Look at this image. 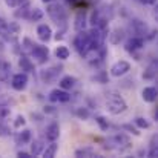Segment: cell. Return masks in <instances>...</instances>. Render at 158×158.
I'll return each instance as SVG.
<instances>
[{
  "instance_id": "8d00e7d4",
  "label": "cell",
  "mask_w": 158,
  "mask_h": 158,
  "mask_svg": "<svg viewBox=\"0 0 158 158\" xmlns=\"http://www.w3.org/2000/svg\"><path fill=\"white\" fill-rule=\"evenodd\" d=\"M11 102V98L8 95H0V106H8Z\"/></svg>"
},
{
  "instance_id": "f35d334b",
  "label": "cell",
  "mask_w": 158,
  "mask_h": 158,
  "mask_svg": "<svg viewBox=\"0 0 158 158\" xmlns=\"http://www.w3.org/2000/svg\"><path fill=\"white\" fill-rule=\"evenodd\" d=\"M17 157L19 158H32V155H31V154H28V152H22V151H20V152L17 154Z\"/></svg>"
},
{
  "instance_id": "e575fe53",
  "label": "cell",
  "mask_w": 158,
  "mask_h": 158,
  "mask_svg": "<svg viewBox=\"0 0 158 158\" xmlns=\"http://www.w3.org/2000/svg\"><path fill=\"white\" fill-rule=\"evenodd\" d=\"M121 127H123V129H126V131H129V132H131V134H134V135H140L138 127H134L132 124H123Z\"/></svg>"
},
{
  "instance_id": "4fadbf2b",
  "label": "cell",
  "mask_w": 158,
  "mask_h": 158,
  "mask_svg": "<svg viewBox=\"0 0 158 158\" xmlns=\"http://www.w3.org/2000/svg\"><path fill=\"white\" fill-rule=\"evenodd\" d=\"M19 66H20V69L25 71V72H34V71H35L34 63L31 61V58H28L26 54H22V55H20V58H19Z\"/></svg>"
},
{
  "instance_id": "ffe728a7",
  "label": "cell",
  "mask_w": 158,
  "mask_h": 158,
  "mask_svg": "<svg viewBox=\"0 0 158 158\" xmlns=\"http://www.w3.org/2000/svg\"><path fill=\"white\" fill-rule=\"evenodd\" d=\"M124 39V31L123 29H115L112 34H109V42L112 45H118Z\"/></svg>"
},
{
  "instance_id": "277c9868",
  "label": "cell",
  "mask_w": 158,
  "mask_h": 158,
  "mask_svg": "<svg viewBox=\"0 0 158 158\" xmlns=\"http://www.w3.org/2000/svg\"><path fill=\"white\" fill-rule=\"evenodd\" d=\"M29 54L32 55V58H34L39 64L46 63V61H48V58H49V49H48V46L37 45V43H32V48H31Z\"/></svg>"
},
{
  "instance_id": "3957f363",
  "label": "cell",
  "mask_w": 158,
  "mask_h": 158,
  "mask_svg": "<svg viewBox=\"0 0 158 158\" xmlns=\"http://www.w3.org/2000/svg\"><path fill=\"white\" fill-rule=\"evenodd\" d=\"M74 46L78 51V54L81 57H86L88 54L91 52V40H89V34L88 31H78V34L74 39Z\"/></svg>"
},
{
  "instance_id": "d4e9b609",
  "label": "cell",
  "mask_w": 158,
  "mask_h": 158,
  "mask_svg": "<svg viewBox=\"0 0 158 158\" xmlns=\"http://www.w3.org/2000/svg\"><path fill=\"white\" fill-rule=\"evenodd\" d=\"M29 11H31V8H29V3H25V5H20V8H19V11H15V17H22V19H28V15H29Z\"/></svg>"
},
{
  "instance_id": "7a4b0ae2",
  "label": "cell",
  "mask_w": 158,
  "mask_h": 158,
  "mask_svg": "<svg viewBox=\"0 0 158 158\" xmlns=\"http://www.w3.org/2000/svg\"><path fill=\"white\" fill-rule=\"evenodd\" d=\"M46 12L51 17V20H52L54 23H57L58 26H64L66 25V22H68V12H66V9H64L63 5L51 2V3H48Z\"/></svg>"
},
{
  "instance_id": "7bdbcfd3",
  "label": "cell",
  "mask_w": 158,
  "mask_h": 158,
  "mask_svg": "<svg viewBox=\"0 0 158 158\" xmlns=\"http://www.w3.org/2000/svg\"><path fill=\"white\" fill-rule=\"evenodd\" d=\"M28 2H29V0H17L19 5H25V3H28Z\"/></svg>"
},
{
  "instance_id": "52a82bcc",
  "label": "cell",
  "mask_w": 158,
  "mask_h": 158,
  "mask_svg": "<svg viewBox=\"0 0 158 158\" xmlns=\"http://www.w3.org/2000/svg\"><path fill=\"white\" fill-rule=\"evenodd\" d=\"M51 103H66L71 100V94L66 92L64 89H52L48 95Z\"/></svg>"
},
{
  "instance_id": "74e56055",
  "label": "cell",
  "mask_w": 158,
  "mask_h": 158,
  "mask_svg": "<svg viewBox=\"0 0 158 158\" xmlns=\"http://www.w3.org/2000/svg\"><path fill=\"white\" fill-rule=\"evenodd\" d=\"M64 32H66V28L63 26V28H61V29H60V31L55 34V40H57V42H58V40H61V39L64 37Z\"/></svg>"
},
{
  "instance_id": "4dcf8cb0",
  "label": "cell",
  "mask_w": 158,
  "mask_h": 158,
  "mask_svg": "<svg viewBox=\"0 0 158 158\" xmlns=\"http://www.w3.org/2000/svg\"><path fill=\"white\" fill-rule=\"evenodd\" d=\"M25 123H26L25 117H23V115H17V118H15V121H14V127H15V129H20L22 126H25Z\"/></svg>"
},
{
  "instance_id": "30bf717a",
  "label": "cell",
  "mask_w": 158,
  "mask_h": 158,
  "mask_svg": "<svg viewBox=\"0 0 158 158\" xmlns=\"http://www.w3.org/2000/svg\"><path fill=\"white\" fill-rule=\"evenodd\" d=\"M37 37L40 39V42H43V43H46V42H49L51 39H52V29H51V26L49 25H39L37 26Z\"/></svg>"
},
{
  "instance_id": "5b68a950",
  "label": "cell",
  "mask_w": 158,
  "mask_h": 158,
  "mask_svg": "<svg viewBox=\"0 0 158 158\" xmlns=\"http://www.w3.org/2000/svg\"><path fill=\"white\" fill-rule=\"evenodd\" d=\"M28 74L26 72H19V74H14L12 75V80H11V86L15 89V91H25L26 86H28Z\"/></svg>"
},
{
  "instance_id": "836d02e7",
  "label": "cell",
  "mask_w": 158,
  "mask_h": 158,
  "mask_svg": "<svg viewBox=\"0 0 158 158\" xmlns=\"http://www.w3.org/2000/svg\"><path fill=\"white\" fill-rule=\"evenodd\" d=\"M95 121H97V123L100 124L102 131H107V127H109V123L106 121V120L103 118V117H97V118H95Z\"/></svg>"
},
{
  "instance_id": "ba28073f",
  "label": "cell",
  "mask_w": 158,
  "mask_h": 158,
  "mask_svg": "<svg viewBox=\"0 0 158 158\" xmlns=\"http://www.w3.org/2000/svg\"><path fill=\"white\" fill-rule=\"evenodd\" d=\"M131 29H132V32H134L135 35H138V37H146V34L149 32L148 25H146L143 20H140V19H134V20L131 22Z\"/></svg>"
},
{
  "instance_id": "d6a6232c",
  "label": "cell",
  "mask_w": 158,
  "mask_h": 158,
  "mask_svg": "<svg viewBox=\"0 0 158 158\" xmlns=\"http://www.w3.org/2000/svg\"><path fill=\"white\" fill-rule=\"evenodd\" d=\"M77 115H78L80 118L86 120V118L89 117V110H88L86 107H78V109H77Z\"/></svg>"
},
{
  "instance_id": "1f68e13d",
  "label": "cell",
  "mask_w": 158,
  "mask_h": 158,
  "mask_svg": "<svg viewBox=\"0 0 158 158\" xmlns=\"http://www.w3.org/2000/svg\"><path fill=\"white\" fill-rule=\"evenodd\" d=\"M11 134V131H9V127L0 120V137H8Z\"/></svg>"
},
{
  "instance_id": "ee69618b",
  "label": "cell",
  "mask_w": 158,
  "mask_h": 158,
  "mask_svg": "<svg viewBox=\"0 0 158 158\" xmlns=\"http://www.w3.org/2000/svg\"><path fill=\"white\" fill-rule=\"evenodd\" d=\"M43 3H51V2H54V0H42Z\"/></svg>"
},
{
  "instance_id": "484cf974",
  "label": "cell",
  "mask_w": 158,
  "mask_h": 158,
  "mask_svg": "<svg viewBox=\"0 0 158 158\" xmlns=\"http://www.w3.org/2000/svg\"><path fill=\"white\" fill-rule=\"evenodd\" d=\"M42 17H43V11H42L40 8H34V9L29 11L28 20H31V22H39Z\"/></svg>"
},
{
  "instance_id": "44dd1931",
  "label": "cell",
  "mask_w": 158,
  "mask_h": 158,
  "mask_svg": "<svg viewBox=\"0 0 158 158\" xmlns=\"http://www.w3.org/2000/svg\"><path fill=\"white\" fill-rule=\"evenodd\" d=\"M57 151H58V144L55 143V141H51V144L49 146H46L45 149H43V157L45 158H52L55 157V154H57Z\"/></svg>"
},
{
  "instance_id": "4316f807",
  "label": "cell",
  "mask_w": 158,
  "mask_h": 158,
  "mask_svg": "<svg viewBox=\"0 0 158 158\" xmlns=\"http://www.w3.org/2000/svg\"><path fill=\"white\" fill-rule=\"evenodd\" d=\"M75 157H97V155L92 148H83V149L75 151Z\"/></svg>"
},
{
  "instance_id": "9a60e30c",
  "label": "cell",
  "mask_w": 158,
  "mask_h": 158,
  "mask_svg": "<svg viewBox=\"0 0 158 158\" xmlns=\"http://www.w3.org/2000/svg\"><path fill=\"white\" fill-rule=\"evenodd\" d=\"M75 83H77V78H75V77L64 75V77L60 80V88L64 89V91H69V89H72V88L75 86Z\"/></svg>"
},
{
  "instance_id": "d6986e66",
  "label": "cell",
  "mask_w": 158,
  "mask_h": 158,
  "mask_svg": "<svg viewBox=\"0 0 158 158\" xmlns=\"http://www.w3.org/2000/svg\"><path fill=\"white\" fill-rule=\"evenodd\" d=\"M15 141H17V144H26V143H29L31 141V131L29 129H23L22 132H19L17 137H15Z\"/></svg>"
},
{
  "instance_id": "6da1fadb",
  "label": "cell",
  "mask_w": 158,
  "mask_h": 158,
  "mask_svg": "<svg viewBox=\"0 0 158 158\" xmlns=\"http://www.w3.org/2000/svg\"><path fill=\"white\" fill-rule=\"evenodd\" d=\"M127 105L124 102L123 97H120L118 94L115 92H109L106 95V110L112 115H120L123 112H126Z\"/></svg>"
},
{
  "instance_id": "f6af8a7d",
  "label": "cell",
  "mask_w": 158,
  "mask_h": 158,
  "mask_svg": "<svg viewBox=\"0 0 158 158\" xmlns=\"http://www.w3.org/2000/svg\"><path fill=\"white\" fill-rule=\"evenodd\" d=\"M0 20H2V19H0Z\"/></svg>"
},
{
  "instance_id": "7402d4cb",
  "label": "cell",
  "mask_w": 158,
  "mask_h": 158,
  "mask_svg": "<svg viewBox=\"0 0 158 158\" xmlns=\"http://www.w3.org/2000/svg\"><path fill=\"white\" fill-rule=\"evenodd\" d=\"M0 37H3L5 40H11V37H12L9 25L6 22H3V20H0Z\"/></svg>"
},
{
  "instance_id": "83f0119b",
  "label": "cell",
  "mask_w": 158,
  "mask_h": 158,
  "mask_svg": "<svg viewBox=\"0 0 158 158\" xmlns=\"http://www.w3.org/2000/svg\"><path fill=\"white\" fill-rule=\"evenodd\" d=\"M134 124L138 127V129H148L151 124H149V121L146 120V118H143V117H137V118H134Z\"/></svg>"
},
{
  "instance_id": "2e32d148",
  "label": "cell",
  "mask_w": 158,
  "mask_h": 158,
  "mask_svg": "<svg viewBox=\"0 0 158 158\" xmlns=\"http://www.w3.org/2000/svg\"><path fill=\"white\" fill-rule=\"evenodd\" d=\"M43 149H45V141H43L42 138L34 140L32 144H31V155H32V157H37V155H40V154L43 152Z\"/></svg>"
},
{
  "instance_id": "8992f818",
  "label": "cell",
  "mask_w": 158,
  "mask_h": 158,
  "mask_svg": "<svg viewBox=\"0 0 158 158\" xmlns=\"http://www.w3.org/2000/svg\"><path fill=\"white\" fill-rule=\"evenodd\" d=\"M131 71V64L126 60H120L110 66V75L112 77H123Z\"/></svg>"
},
{
  "instance_id": "f1b7e54d",
  "label": "cell",
  "mask_w": 158,
  "mask_h": 158,
  "mask_svg": "<svg viewBox=\"0 0 158 158\" xmlns=\"http://www.w3.org/2000/svg\"><path fill=\"white\" fill-rule=\"evenodd\" d=\"M100 19H102V12H100L98 9H95V11L92 12V17H91V20H89V25H91L92 28L97 26L98 22H100Z\"/></svg>"
},
{
  "instance_id": "e0dca14e",
  "label": "cell",
  "mask_w": 158,
  "mask_h": 158,
  "mask_svg": "<svg viewBox=\"0 0 158 158\" xmlns=\"http://www.w3.org/2000/svg\"><path fill=\"white\" fill-rule=\"evenodd\" d=\"M155 77H157V61H152L146 68V71L143 72V78L144 80H154Z\"/></svg>"
},
{
  "instance_id": "60d3db41",
  "label": "cell",
  "mask_w": 158,
  "mask_h": 158,
  "mask_svg": "<svg viewBox=\"0 0 158 158\" xmlns=\"http://www.w3.org/2000/svg\"><path fill=\"white\" fill-rule=\"evenodd\" d=\"M141 3H144V5H155V2L157 0H140Z\"/></svg>"
},
{
  "instance_id": "8fae6325",
  "label": "cell",
  "mask_w": 158,
  "mask_h": 158,
  "mask_svg": "<svg viewBox=\"0 0 158 158\" xmlns=\"http://www.w3.org/2000/svg\"><path fill=\"white\" fill-rule=\"evenodd\" d=\"M60 72H61V68L52 66V68H49V69H46V71H42L40 77H42V80H43L45 83H51V81H54V80L60 75Z\"/></svg>"
},
{
  "instance_id": "ac0fdd59",
  "label": "cell",
  "mask_w": 158,
  "mask_h": 158,
  "mask_svg": "<svg viewBox=\"0 0 158 158\" xmlns=\"http://www.w3.org/2000/svg\"><path fill=\"white\" fill-rule=\"evenodd\" d=\"M86 22H88L86 12H85V11L78 12L77 17H75V29H77V31H83V29L86 28Z\"/></svg>"
},
{
  "instance_id": "ab89813d",
  "label": "cell",
  "mask_w": 158,
  "mask_h": 158,
  "mask_svg": "<svg viewBox=\"0 0 158 158\" xmlns=\"http://www.w3.org/2000/svg\"><path fill=\"white\" fill-rule=\"evenodd\" d=\"M5 2H6V5L11 6V8H14V6L17 5V0H5Z\"/></svg>"
},
{
  "instance_id": "7c38bea8",
  "label": "cell",
  "mask_w": 158,
  "mask_h": 158,
  "mask_svg": "<svg viewBox=\"0 0 158 158\" xmlns=\"http://www.w3.org/2000/svg\"><path fill=\"white\" fill-rule=\"evenodd\" d=\"M45 137H46V140H49V141H55L58 137H60V126H58V123H51L48 127H46V131H45Z\"/></svg>"
},
{
  "instance_id": "603a6c76",
  "label": "cell",
  "mask_w": 158,
  "mask_h": 158,
  "mask_svg": "<svg viewBox=\"0 0 158 158\" xmlns=\"http://www.w3.org/2000/svg\"><path fill=\"white\" fill-rule=\"evenodd\" d=\"M11 71V64L6 61H0V81H6Z\"/></svg>"
},
{
  "instance_id": "f546056e",
  "label": "cell",
  "mask_w": 158,
  "mask_h": 158,
  "mask_svg": "<svg viewBox=\"0 0 158 158\" xmlns=\"http://www.w3.org/2000/svg\"><path fill=\"white\" fill-rule=\"evenodd\" d=\"M31 48H32V42H31L28 37H25V39H23V43H22V51L25 54H29Z\"/></svg>"
},
{
  "instance_id": "b9f144b4",
  "label": "cell",
  "mask_w": 158,
  "mask_h": 158,
  "mask_svg": "<svg viewBox=\"0 0 158 158\" xmlns=\"http://www.w3.org/2000/svg\"><path fill=\"white\" fill-rule=\"evenodd\" d=\"M54 110H55V109H54L52 106H46V107H45V112H54Z\"/></svg>"
},
{
  "instance_id": "9c48e42d",
  "label": "cell",
  "mask_w": 158,
  "mask_h": 158,
  "mask_svg": "<svg viewBox=\"0 0 158 158\" xmlns=\"http://www.w3.org/2000/svg\"><path fill=\"white\" fill-rule=\"evenodd\" d=\"M144 46V37H138V35H134V37H131L127 42H126V51L131 54H134L135 51H138V49H141Z\"/></svg>"
},
{
  "instance_id": "cb8c5ba5",
  "label": "cell",
  "mask_w": 158,
  "mask_h": 158,
  "mask_svg": "<svg viewBox=\"0 0 158 158\" xmlns=\"http://www.w3.org/2000/svg\"><path fill=\"white\" fill-rule=\"evenodd\" d=\"M69 55H71V51L66 48V46H57V49H55V57L58 58V60H68L69 58Z\"/></svg>"
},
{
  "instance_id": "d590c367",
  "label": "cell",
  "mask_w": 158,
  "mask_h": 158,
  "mask_svg": "<svg viewBox=\"0 0 158 158\" xmlns=\"http://www.w3.org/2000/svg\"><path fill=\"white\" fill-rule=\"evenodd\" d=\"M8 115H9V109L6 106H0V120L6 118Z\"/></svg>"
},
{
  "instance_id": "5bb4252c",
  "label": "cell",
  "mask_w": 158,
  "mask_h": 158,
  "mask_svg": "<svg viewBox=\"0 0 158 158\" xmlns=\"http://www.w3.org/2000/svg\"><path fill=\"white\" fill-rule=\"evenodd\" d=\"M141 97L144 102L148 103H154L157 100V88L155 86H146L143 91H141Z\"/></svg>"
}]
</instances>
